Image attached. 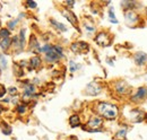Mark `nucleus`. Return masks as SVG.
<instances>
[{
    "instance_id": "obj_1",
    "label": "nucleus",
    "mask_w": 147,
    "mask_h": 140,
    "mask_svg": "<svg viewBox=\"0 0 147 140\" xmlns=\"http://www.w3.org/2000/svg\"><path fill=\"white\" fill-rule=\"evenodd\" d=\"M97 112L102 118H104L107 120H115L118 114H119L118 106L114 104H111V103H108V102L98 103Z\"/></svg>"
},
{
    "instance_id": "obj_2",
    "label": "nucleus",
    "mask_w": 147,
    "mask_h": 140,
    "mask_svg": "<svg viewBox=\"0 0 147 140\" xmlns=\"http://www.w3.org/2000/svg\"><path fill=\"white\" fill-rule=\"evenodd\" d=\"M61 58H63V53L60 45H51V49L45 53V60L51 63L59 61Z\"/></svg>"
},
{
    "instance_id": "obj_3",
    "label": "nucleus",
    "mask_w": 147,
    "mask_h": 140,
    "mask_svg": "<svg viewBox=\"0 0 147 140\" xmlns=\"http://www.w3.org/2000/svg\"><path fill=\"white\" fill-rule=\"evenodd\" d=\"M111 36L105 32H100L95 36V42L100 46H109L111 44Z\"/></svg>"
},
{
    "instance_id": "obj_4",
    "label": "nucleus",
    "mask_w": 147,
    "mask_h": 140,
    "mask_svg": "<svg viewBox=\"0 0 147 140\" xmlns=\"http://www.w3.org/2000/svg\"><path fill=\"white\" fill-rule=\"evenodd\" d=\"M102 124H103V119L98 115H94L88 120L87 127L90 128V131H100L98 128H101Z\"/></svg>"
},
{
    "instance_id": "obj_5",
    "label": "nucleus",
    "mask_w": 147,
    "mask_h": 140,
    "mask_svg": "<svg viewBox=\"0 0 147 140\" xmlns=\"http://www.w3.org/2000/svg\"><path fill=\"white\" fill-rule=\"evenodd\" d=\"M125 19H126L127 24L132 25V26H135L136 24H138L140 22V18L138 16V14L135 10H132V9L125 11Z\"/></svg>"
},
{
    "instance_id": "obj_6",
    "label": "nucleus",
    "mask_w": 147,
    "mask_h": 140,
    "mask_svg": "<svg viewBox=\"0 0 147 140\" xmlns=\"http://www.w3.org/2000/svg\"><path fill=\"white\" fill-rule=\"evenodd\" d=\"M147 98V87H139L134 95H131V101L132 102H143Z\"/></svg>"
},
{
    "instance_id": "obj_7",
    "label": "nucleus",
    "mask_w": 147,
    "mask_h": 140,
    "mask_svg": "<svg viewBox=\"0 0 147 140\" xmlns=\"http://www.w3.org/2000/svg\"><path fill=\"white\" fill-rule=\"evenodd\" d=\"M70 49H71V51H73L74 53L80 54V53L87 52L88 49H90V46H88V44H87L86 42H75V43L71 44Z\"/></svg>"
},
{
    "instance_id": "obj_8",
    "label": "nucleus",
    "mask_w": 147,
    "mask_h": 140,
    "mask_svg": "<svg viewBox=\"0 0 147 140\" xmlns=\"http://www.w3.org/2000/svg\"><path fill=\"white\" fill-rule=\"evenodd\" d=\"M102 90V87L96 83V81H92L87 85L86 87V93L88 95H92V96H95V95H98Z\"/></svg>"
},
{
    "instance_id": "obj_9",
    "label": "nucleus",
    "mask_w": 147,
    "mask_h": 140,
    "mask_svg": "<svg viewBox=\"0 0 147 140\" xmlns=\"http://www.w3.org/2000/svg\"><path fill=\"white\" fill-rule=\"evenodd\" d=\"M114 87H115V92L120 95H126L130 92V87L126 81H117Z\"/></svg>"
},
{
    "instance_id": "obj_10",
    "label": "nucleus",
    "mask_w": 147,
    "mask_h": 140,
    "mask_svg": "<svg viewBox=\"0 0 147 140\" xmlns=\"http://www.w3.org/2000/svg\"><path fill=\"white\" fill-rule=\"evenodd\" d=\"M61 14L69 20V23L71 25H74L76 28H78L77 27V17H76V15L74 14L71 10H69V9H62L61 10Z\"/></svg>"
},
{
    "instance_id": "obj_11",
    "label": "nucleus",
    "mask_w": 147,
    "mask_h": 140,
    "mask_svg": "<svg viewBox=\"0 0 147 140\" xmlns=\"http://www.w3.org/2000/svg\"><path fill=\"white\" fill-rule=\"evenodd\" d=\"M134 60L137 66H143L147 62V54L145 52H137L134 55Z\"/></svg>"
},
{
    "instance_id": "obj_12",
    "label": "nucleus",
    "mask_w": 147,
    "mask_h": 140,
    "mask_svg": "<svg viewBox=\"0 0 147 140\" xmlns=\"http://www.w3.org/2000/svg\"><path fill=\"white\" fill-rule=\"evenodd\" d=\"M34 94H35V87H34V85L31 84V83H27V84L25 85V87H24V96L31 97V96H33Z\"/></svg>"
},
{
    "instance_id": "obj_13",
    "label": "nucleus",
    "mask_w": 147,
    "mask_h": 140,
    "mask_svg": "<svg viewBox=\"0 0 147 140\" xmlns=\"http://www.w3.org/2000/svg\"><path fill=\"white\" fill-rule=\"evenodd\" d=\"M30 48H31V50H32L33 52H35V53H40V52H41V46H40V44H38L37 40L35 38V37H34V36H32V37H31Z\"/></svg>"
},
{
    "instance_id": "obj_14",
    "label": "nucleus",
    "mask_w": 147,
    "mask_h": 140,
    "mask_svg": "<svg viewBox=\"0 0 147 140\" xmlns=\"http://www.w3.org/2000/svg\"><path fill=\"white\" fill-rule=\"evenodd\" d=\"M50 23H51V25L55 27V30H58V31H60V32H66V31L68 30V28L66 27V25H63V24L57 22L55 19H50Z\"/></svg>"
},
{
    "instance_id": "obj_15",
    "label": "nucleus",
    "mask_w": 147,
    "mask_h": 140,
    "mask_svg": "<svg viewBox=\"0 0 147 140\" xmlns=\"http://www.w3.org/2000/svg\"><path fill=\"white\" fill-rule=\"evenodd\" d=\"M41 58L40 57H37V55H35V57H33L31 60H30V65H31V68H33V69H37L40 66H41Z\"/></svg>"
},
{
    "instance_id": "obj_16",
    "label": "nucleus",
    "mask_w": 147,
    "mask_h": 140,
    "mask_svg": "<svg viewBox=\"0 0 147 140\" xmlns=\"http://www.w3.org/2000/svg\"><path fill=\"white\" fill-rule=\"evenodd\" d=\"M69 124H70V127H71V128H76V127H78V125L80 124V119H79V116H78L77 114L71 115V116L69 118Z\"/></svg>"
},
{
    "instance_id": "obj_17",
    "label": "nucleus",
    "mask_w": 147,
    "mask_h": 140,
    "mask_svg": "<svg viewBox=\"0 0 147 140\" xmlns=\"http://www.w3.org/2000/svg\"><path fill=\"white\" fill-rule=\"evenodd\" d=\"M10 45H11V40H10V37H7V38H3V40H2L1 42H0V46H1V49H2L3 51H6V50H8Z\"/></svg>"
},
{
    "instance_id": "obj_18",
    "label": "nucleus",
    "mask_w": 147,
    "mask_h": 140,
    "mask_svg": "<svg viewBox=\"0 0 147 140\" xmlns=\"http://www.w3.org/2000/svg\"><path fill=\"white\" fill-rule=\"evenodd\" d=\"M126 136H127V129L125 128V129H121V130H119L117 133H115V138L117 139H126Z\"/></svg>"
},
{
    "instance_id": "obj_19",
    "label": "nucleus",
    "mask_w": 147,
    "mask_h": 140,
    "mask_svg": "<svg viewBox=\"0 0 147 140\" xmlns=\"http://www.w3.org/2000/svg\"><path fill=\"white\" fill-rule=\"evenodd\" d=\"M7 68V59L3 54H0V69L3 70Z\"/></svg>"
},
{
    "instance_id": "obj_20",
    "label": "nucleus",
    "mask_w": 147,
    "mask_h": 140,
    "mask_svg": "<svg viewBox=\"0 0 147 140\" xmlns=\"http://www.w3.org/2000/svg\"><path fill=\"white\" fill-rule=\"evenodd\" d=\"M80 68V65H78V63H76L75 61H69V69H70V72H75L76 70H78Z\"/></svg>"
},
{
    "instance_id": "obj_21",
    "label": "nucleus",
    "mask_w": 147,
    "mask_h": 140,
    "mask_svg": "<svg viewBox=\"0 0 147 140\" xmlns=\"http://www.w3.org/2000/svg\"><path fill=\"white\" fill-rule=\"evenodd\" d=\"M9 36H10L9 30H7V28H1V30H0V37H2V40L9 37Z\"/></svg>"
},
{
    "instance_id": "obj_22",
    "label": "nucleus",
    "mask_w": 147,
    "mask_h": 140,
    "mask_svg": "<svg viewBox=\"0 0 147 140\" xmlns=\"http://www.w3.org/2000/svg\"><path fill=\"white\" fill-rule=\"evenodd\" d=\"M109 18H110V22L111 23H113V24H118V23H119L112 9H109Z\"/></svg>"
},
{
    "instance_id": "obj_23",
    "label": "nucleus",
    "mask_w": 147,
    "mask_h": 140,
    "mask_svg": "<svg viewBox=\"0 0 147 140\" xmlns=\"http://www.w3.org/2000/svg\"><path fill=\"white\" fill-rule=\"evenodd\" d=\"M2 132L5 133V135H10L11 133V128L8 125V124H6V123H3V125H2Z\"/></svg>"
},
{
    "instance_id": "obj_24",
    "label": "nucleus",
    "mask_w": 147,
    "mask_h": 140,
    "mask_svg": "<svg viewBox=\"0 0 147 140\" xmlns=\"http://www.w3.org/2000/svg\"><path fill=\"white\" fill-rule=\"evenodd\" d=\"M18 20H19V19H15V20H10V22L8 23V27H9V30H14V28H15V26L17 25Z\"/></svg>"
},
{
    "instance_id": "obj_25",
    "label": "nucleus",
    "mask_w": 147,
    "mask_h": 140,
    "mask_svg": "<svg viewBox=\"0 0 147 140\" xmlns=\"http://www.w3.org/2000/svg\"><path fill=\"white\" fill-rule=\"evenodd\" d=\"M25 111H26V105L22 104L17 106V112H18V113L23 114V113H25Z\"/></svg>"
},
{
    "instance_id": "obj_26",
    "label": "nucleus",
    "mask_w": 147,
    "mask_h": 140,
    "mask_svg": "<svg viewBox=\"0 0 147 140\" xmlns=\"http://www.w3.org/2000/svg\"><path fill=\"white\" fill-rule=\"evenodd\" d=\"M85 28H86V31H88L90 33H92L95 31V27L94 26H91V25H88V24H85Z\"/></svg>"
},
{
    "instance_id": "obj_27",
    "label": "nucleus",
    "mask_w": 147,
    "mask_h": 140,
    "mask_svg": "<svg viewBox=\"0 0 147 140\" xmlns=\"http://www.w3.org/2000/svg\"><path fill=\"white\" fill-rule=\"evenodd\" d=\"M26 5L28 6V7H31V8H36V2H34V1H27L26 2Z\"/></svg>"
},
{
    "instance_id": "obj_28",
    "label": "nucleus",
    "mask_w": 147,
    "mask_h": 140,
    "mask_svg": "<svg viewBox=\"0 0 147 140\" xmlns=\"http://www.w3.org/2000/svg\"><path fill=\"white\" fill-rule=\"evenodd\" d=\"M6 94V88L3 87L2 85H0V97H2Z\"/></svg>"
},
{
    "instance_id": "obj_29",
    "label": "nucleus",
    "mask_w": 147,
    "mask_h": 140,
    "mask_svg": "<svg viewBox=\"0 0 147 140\" xmlns=\"http://www.w3.org/2000/svg\"><path fill=\"white\" fill-rule=\"evenodd\" d=\"M16 90H17V89H16V88L11 87V88H10V89H9V93H10V94H16V93H17V92H16Z\"/></svg>"
},
{
    "instance_id": "obj_30",
    "label": "nucleus",
    "mask_w": 147,
    "mask_h": 140,
    "mask_svg": "<svg viewBox=\"0 0 147 140\" xmlns=\"http://www.w3.org/2000/svg\"><path fill=\"white\" fill-rule=\"evenodd\" d=\"M1 112H2V107L0 106V113H1Z\"/></svg>"
},
{
    "instance_id": "obj_31",
    "label": "nucleus",
    "mask_w": 147,
    "mask_h": 140,
    "mask_svg": "<svg viewBox=\"0 0 147 140\" xmlns=\"http://www.w3.org/2000/svg\"><path fill=\"white\" fill-rule=\"evenodd\" d=\"M146 13H147V10H146Z\"/></svg>"
}]
</instances>
